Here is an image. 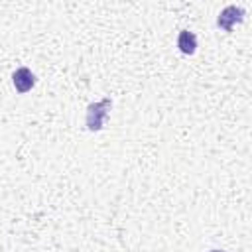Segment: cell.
<instances>
[{
  "label": "cell",
  "instance_id": "obj_1",
  "mask_svg": "<svg viewBox=\"0 0 252 252\" xmlns=\"http://www.w3.org/2000/svg\"><path fill=\"white\" fill-rule=\"evenodd\" d=\"M110 108H112V100L110 98H100L96 102H91L87 106V118H85L87 130H91V132L102 130L104 118H106V114H108Z\"/></svg>",
  "mask_w": 252,
  "mask_h": 252
},
{
  "label": "cell",
  "instance_id": "obj_2",
  "mask_svg": "<svg viewBox=\"0 0 252 252\" xmlns=\"http://www.w3.org/2000/svg\"><path fill=\"white\" fill-rule=\"evenodd\" d=\"M244 14H246L244 8H240L236 4H230V6L220 10V14L217 18V26L220 30H224V32H232V28L244 20Z\"/></svg>",
  "mask_w": 252,
  "mask_h": 252
},
{
  "label": "cell",
  "instance_id": "obj_3",
  "mask_svg": "<svg viewBox=\"0 0 252 252\" xmlns=\"http://www.w3.org/2000/svg\"><path fill=\"white\" fill-rule=\"evenodd\" d=\"M12 83H14L16 91L24 94V93L32 91V87L35 85V75L28 67H18L14 71V75H12Z\"/></svg>",
  "mask_w": 252,
  "mask_h": 252
},
{
  "label": "cell",
  "instance_id": "obj_4",
  "mask_svg": "<svg viewBox=\"0 0 252 252\" xmlns=\"http://www.w3.org/2000/svg\"><path fill=\"white\" fill-rule=\"evenodd\" d=\"M177 47L185 55H193L197 51V35L189 30H181L177 35Z\"/></svg>",
  "mask_w": 252,
  "mask_h": 252
},
{
  "label": "cell",
  "instance_id": "obj_5",
  "mask_svg": "<svg viewBox=\"0 0 252 252\" xmlns=\"http://www.w3.org/2000/svg\"><path fill=\"white\" fill-rule=\"evenodd\" d=\"M211 252H224V250H211Z\"/></svg>",
  "mask_w": 252,
  "mask_h": 252
}]
</instances>
